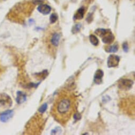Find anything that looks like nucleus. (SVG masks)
<instances>
[{
	"mask_svg": "<svg viewBox=\"0 0 135 135\" xmlns=\"http://www.w3.org/2000/svg\"><path fill=\"white\" fill-rule=\"evenodd\" d=\"M71 103L69 99H62L58 103L57 107V110L58 112L61 114H66L69 113L71 110Z\"/></svg>",
	"mask_w": 135,
	"mask_h": 135,
	"instance_id": "f257e3e1",
	"label": "nucleus"
},
{
	"mask_svg": "<svg viewBox=\"0 0 135 135\" xmlns=\"http://www.w3.org/2000/svg\"><path fill=\"white\" fill-rule=\"evenodd\" d=\"M12 104L11 97L6 93L0 94V105L4 107H10Z\"/></svg>",
	"mask_w": 135,
	"mask_h": 135,
	"instance_id": "f03ea898",
	"label": "nucleus"
},
{
	"mask_svg": "<svg viewBox=\"0 0 135 135\" xmlns=\"http://www.w3.org/2000/svg\"><path fill=\"white\" fill-rule=\"evenodd\" d=\"M120 57L115 55H110L108 58L107 64L109 68H112V67H117L120 62Z\"/></svg>",
	"mask_w": 135,
	"mask_h": 135,
	"instance_id": "7ed1b4c3",
	"label": "nucleus"
},
{
	"mask_svg": "<svg viewBox=\"0 0 135 135\" xmlns=\"http://www.w3.org/2000/svg\"><path fill=\"white\" fill-rule=\"evenodd\" d=\"M133 82L129 79H121L119 82V88L122 90H128L130 89Z\"/></svg>",
	"mask_w": 135,
	"mask_h": 135,
	"instance_id": "20e7f679",
	"label": "nucleus"
},
{
	"mask_svg": "<svg viewBox=\"0 0 135 135\" xmlns=\"http://www.w3.org/2000/svg\"><path fill=\"white\" fill-rule=\"evenodd\" d=\"M14 112L13 110H7L0 114V121L3 123L7 122L13 116Z\"/></svg>",
	"mask_w": 135,
	"mask_h": 135,
	"instance_id": "39448f33",
	"label": "nucleus"
},
{
	"mask_svg": "<svg viewBox=\"0 0 135 135\" xmlns=\"http://www.w3.org/2000/svg\"><path fill=\"white\" fill-rule=\"evenodd\" d=\"M114 39L115 37L113 34L112 33L111 31L110 30L102 38V41L104 44L109 45L112 43L114 41Z\"/></svg>",
	"mask_w": 135,
	"mask_h": 135,
	"instance_id": "423d86ee",
	"label": "nucleus"
},
{
	"mask_svg": "<svg viewBox=\"0 0 135 135\" xmlns=\"http://www.w3.org/2000/svg\"><path fill=\"white\" fill-rule=\"evenodd\" d=\"M104 75L103 71L101 70H98L94 76V82L95 84L100 85L102 83V78Z\"/></svg>",
	"mask_w": 135,
	"mask_h": 135,
	"instance_id": "0eeeda50",
	"label": "nucleus"
},
{
	"mask_svg": "<svg viewBox=\"0 0 135 135\" xmlns=\"http://www.w3.org/2000/svg\"><path fill=\"white\" fill-rule=\"evenodd\" d=\"M51 10V7L47 4H40L38 7V11L44 15H48Z\"/></svg>",
	"mask_w": 135,
	"mask_h": 135,
	"instance_id": "6e6552de",
	"label": "nucleus"
},
{
	"mask_svg": "<svg viewBox=\"0 0 135 135\" xmlns=\"http://www.w3.org/2000/svg\"><path fill=\"white\" fill-rule=\"evenodd\" d=\"M17 96L16 98V101L18 104H20L25 102L27 100V95L25 93L21 91L17 92Z\"/></svg>",
	"mask_w": 135,
	"mask_h": 135,
	"instance_id": "1a4fd4ad",
	"label": "nucleus"
},
{
	"mask_svg": "<svg viewBox=\"0 0 135 135\" xmlns=\"http://www.w3.org/2000/svg\"><path fill=\"white\" fill-rule=\"evenodd\" d=\"M60 38V36L58 33L55 32L54 33H53L51 38V44L55 47H57L59 43Z\"/></svg>",
	"mask_w": 135,
	"mask_h": 135,
	"instance_id": "9d476101",
	"label": "nucleus"
},
{
	"mask_svg": "<svg viewBox=\"0 0 135 135\" xmlns=\"http://www.w3.org/2000/svg\"><path fill=\"white\" fill-rule=\"evenodd\" d=\"M119 49V46L118 44H114L110 46H108L105 47L104 50L107 52L114 53L117 52Z\"/></svg>",
	"mask_w": 135,
	"mask_h": 135,
	"instance_id": "9b49d317",
	"label": "nucleus"
},
{
	"mask_svg": "<svg viewBox=\"0 0 135 135\" xmlns=\"http://www.w3.org/2000/svg\"><path fill=\"white\" fill-rule=\"evenodd\" d=\"M85 13V9L83 7L80 8L76 12V13L74 15V19L76 20H81L84 17Z\"/></svg>",
	"mask_w": 135,
	"mask_h": 135,
	"instance_id": "f8f14e48",
	"label": "nucleus"
},
{
	"mask_svg": "<svg viewBox=\"0 0 135 135\" xmlns=\"http://www.w3.org/2000/svg\"><path fill=\"white\" fill-rule=\"evenodd\" d=\"M110 31V30H109V29L99 28L95 30V33L97 35H98L99 37H100L101 38H102L104 35H105Z\"/></svg>",
	"mask_w": 135,
	"mask_h": 135,
	"instance_id": "ddd939ff",
	"label": "nucleus"
},
{
	"mask_svg": "<svg viewBox=\"0 0 135 135\" xmlns=\"http://www.w3.org/2000/svg\"><path fill=\"white\" fill-rule=\"evenodd\" d=\"M90 42L94 46H97L99 44V40L98 38L94 35H91L89 37Z\"/></svg>",
	"mask_w": 135,
	"mask_h": 135,
	"instance_id": "4468645a",
	"label": "nucleus"
},
{
	"mask_svg": "<svg viewBox=\"0 0 135 135\" xmlns=\"http://www.w3.org/2000/svg\"><path fill=\"white\" fill-rule=\"evenodd\" d=\"M48 71L47 70H44V71H42L41 73H36L35 75L36 76V77H38L39 78H41V79L44 80V79H45L47 76V75H48Z\"/></svg>",
	"mask_w": 135,
	"mask_h": 135,
	"instance_id": "2eb2a0df",
	"label": "nucleus"
},
{
	"mask_svg": "<svg viewBox=\"0 0 135 135\" xmlns=\"http://www.w3.org/2000/svg\"><path fill=\"white\" fill-rule=\"evenodd\" d=\"M82 27V25L80 23H78L76 25H75L72 29V32L73 33V34H75L78 32H79L80 31V29Z\"/></svg>",
	"mask_w": 135,
	"mask_h": 135,
	"instance_id": "dca6fc26",
	"label": "nucleus"
},
{
	"mask_svg": "<svg viewBox=\"0 0 135 135\" xmlns=\"http://www.w3.org/2000/svg\"><path fill=\"white\" fill-rule=\"evenodd\" d=\"M57 19H58V16L56 13H54L51 14V15L50 17V23L53 24V23H55L57 21Z\"/></svg>",
	"mask_w": 135,
	"mask_h": 135,
	"instance_id": "f3484780",
	"label": "nucleus"
},
{
	"mask_svg": "<svg viewBox=\"0 0 135 135\" xmlns=\"http://www.w3.org/2000/svg\"><path fill=\"white\" fill-rule=\"evenodd\" d=\"M47 108H48L47 104L46 103H44L43 104H42L41 105V107L39 108L38 111L41 113H44L47 110Z\"/></svg>",
	"mask_w": 135,
	"mask_h": 135,
	"instance_id": "a211bd4d",
	"label": "nucleus"
},
{
	"mask_svg": "<svg viewBox=\"0 0 135 135\" xmlns=\"http://www.w3.org/2000/svg\"><path fill=\"white\" fill-rule=\"evenodd\" d=\"M61 132V129L60 127H56L54 129H53L51 131V134H55L57 133H60V132Z\"/></svg>",
	"mask_w": 135,
	"mask_h": 135,
	"instance_id": "6ab92c4d",
	"label": "nucleus"
},
{
	"mask_svg": "<svg viewBox=\"0 0 135 135\" xmlns=\"http://www.w3.org/2000/svg\"><path fill=\"white\" fill-rule=\"evenodd\" d=\"M122 49L125 52H127L128 51L129 47H128V44L127 42H124L122 44Z\"/></svg>",
	"mask_w": 135,
	"mask_h": 135,
	"instance_id": "aec40b11",
	"label": "nucleus"
},
{
	"mask_svg": "<svg viewBox=\"0 0 135 135\" xmlns=\"http://www.w3.org/2000/svg\"><path fill=\"white\" fill-rule=\"evenodd\" d=\"M73 117H74V119L75 120L78 121V120H80V119H81L82 115L79 112H76V113L74 114Z\"/></svg>",
	"mask_w": 135,
	"mask_h": 135,
	"instance_id": "412c9836",
	"label": "nucleus"
},
{
	"mask_svg": "<svg viewBox=\"0 0 135 135\" xmlns=\"http://www.w3.org/2000/svg\"><path fill=\"white\" fill-rule=\"evenodd\" d=\"M86 20H87V21H88L89 23L91 22L93 20V15H92V14H91V13L89 14V15H88V17H87Z\"/></svg>",
	"mask_w": 135,
	"mask_h": 135,
	"instance_id": "4be33fe9",
	"label": "nucleus"
},
{
	"mask_svg": "<svg viewBox=\"0 0 135 135\" xmlns=\"http://www.w3.org/2000/svg\"><path fill=\"white\" fill-rule=\"evenodd\" d=\"M83 134H88V133H84Z\"/></svg>",
	"mask_w": 135,
	"mask_h": 135,
	"instance_id": "5701e85b",
	"label": "nucleus"
},
{
	"mask_svg": "<svg viewBox=\"0 0 135 135\" xmlns=\"http://www.w3.org/2000/svg\"><path fill=\"white\" fill-rule=\"evenodd\" d=\"M87 1H91V0H87Z\"/></svg>",
	"mask_w": 135,
	"mask_h": 135,
	"instance_id": "b1692460",
	"label": "nucleus"
}]
</instances>
